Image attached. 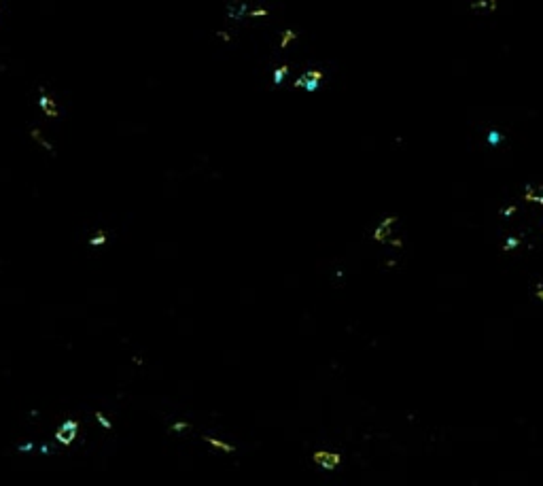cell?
I'll return each mask as SVG.
<instances>
[{"instance_id":"obj_1","label":"cell","mask_w":543,"mask_h":486,"mask_svg":"<svg viewBox=\"0 0 543 486\" xmlns=\"http://www.w3.org/2000/svg\"><path fill=\"white\" fill-rule=\"evenodd\" d=\"M81 435V423L74 418H66L62 420L60 425H57V429L53 431V442L57 444V446H72L74 442H77V437Z\"/></svg>"},{"instance_id":"obj_2","label":"cell","mask_w":543,"mask_h":486,"mask_svg":"<svg viewBox=\"0 0 543 486\" xmlns=\"http://www.w3.org/2000/svg\"><path fill=\"white\" fill-rule=\"evenodd\" d=\"M314 463L320 465L323 469H333V467L340 465L342 456L337 452H329V450H318V452H314Z\"/></svg>"},{"instance_id":"obj_3","label":"cell","mask_w":543,"mask_h":486,"mask_svg":"<svg viewBox=\"0 0 543 486\" xmlns=\"http://www.w3.org/2000/svg\"><path fill=\"white\" fill-rule=\"evenodd\" d=\"M395 216H386V219L380 223V227L376 230V234H373V238L378 240V242H384V240H388L390 232H393V225H395Z\"/></svg>"},{"instance_id":"obj_4","label":"cell","mask_w":543,"mask_h":486,"mask_svg":"<svg viewBox=\"0 0 543 486\" xmlns=\"http://www.w3.org/2000/svg\"><path fill=\"white\" fill-rule=\"evenodd\" d=\"M227 15L231 19H242L248 15V4L246 2H229L227 4Z\"/></svg>"},{"instance_id":"obj_5","label":"cell","mask_w":543,"mask_h":486,"mask_svg":"<svg viewBox=\"0 0 543 486\" xmlns=\"http://www.w3.org/2000/svg\"><path fill=\"white\" fill-rule=\"evenodd\" d=\"M204 442H208L210 446H214V448L223 450V452H233V446H231V444H225V442H221V440H214V437L204 435Z\"/></svg>"},{"instance_id":"obj_6","label":"cell","mask_w":543,"mask_h":486,"mask_svg":"<svg viewBox=\"0 0 543 486\" xmlns=\"http://www.w3.org/2000/svg\"><path fill=\"white\" fill-rule=\"evenodd\" d=\"M486 143L490 144V147H499L501 143H503V134H501L499 130H488V136H486Z\"/></svg>"},{"instance_id":"obj_7","label":"cell","mask_w":543,"mask_h":486,"mask_svg":"<svg viewBox=\"0 0 543 486\" xmlns=\"http://www.w3.org/2000/svg\"><path fill=\"white\" fill-rule=\"evenodd\" d=\"M287 74H289V64H282L280 68L274 70V85H280V83H282Z\"/></svg>"},{"instance_id":"obj_8","label":"cell","mask_w":543,"mask_h":486,"mask_svg":"<svg viewBox=\"0 0 543 486\" xmlns=\"http://www.w3.org/2000/svg\"><path fill=\"white\" fill-rule=\"evenodd\" d=\"M40 107H43V110L47 115H57V110H55V104H53V100H49V96H43L40 98Z\"/></svg>"},{"instance_id":"obj_9","label":"cell","mask_w":543,"mask_h":486,"mask_svg":"<svg viewBox=\"0 0 543 486\" xmlns=\"http://www.w3.org/2000/svg\"><path fill=\"white\" fill-rule=\"evenodd\" d=\"M187 429H191V425L189 423H183V420H178V423H174V425H170V433H180V431H187Z\"/></svg>"},{"instance_id":"obj_10","label":"cell","mask_w":543,"mask_h":486,"mask_svg":"<svg viewBox=\"0 0 543 486\" xmlns=\"http://www.w3.org/2000/svg\"><path fill=\"white\" fill-rule=\"evenodd\" d=\"M518 244H520V240H518V238H509V240H507V242H505V251H511V249H516Z\"/></svg>"},{"instance_id":"obj_11","label":"cell","mask_w":543,"mask_h":486,"mask_svg":"<svg viewBox=\"0 0 543 486\" xmlns=\"http://www.w3.org/2000/svg\"><path fill=\"white\" fill-rule=\"evenodd\" d=\"M535 293H537V297H539V300L543 302V285H537V289H535Z\"/></svg>"}]
</instances>
